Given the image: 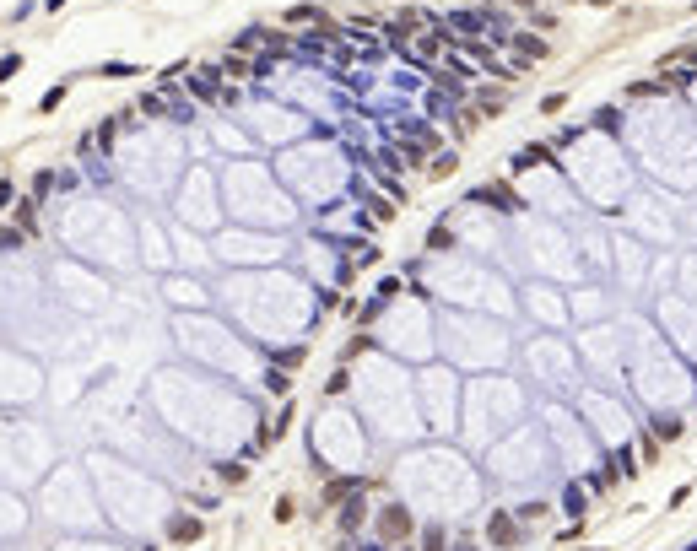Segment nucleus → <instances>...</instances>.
I'll return each mask as SVG.
<instances>
[{
    "label": "nucleus",
    "mask_w": 697,
    "mask_h": 551,
    "mask_svg": "<svg viewBox=\"0 0 697 551\" xmlns=\"http://www.w3.org/2000/svg\"><path fill=\"white\" fill-rule=\"evenodd\" d=\"M513 54H519V65H535V60H546V43L530 38V33H519V38H513Z\"/></svg>",
    "instance_id": "nucleus-2"
},
{
    "label": "nucleus",
    "mask_w": 697,
    "mask_h": 551,
    "mask_svg": "<svg viewBox=\"0 0 697 551\" xmlns=\"http://www.w3.org/2000/svg\"><path fill=\"white\" fill-rule=\"evenodd\" d=\"M427 551H443V530H427Z\"/></svg>",
    "instance_id": "nucleus-8"
},
{
    "label": "nucleus",
    "mask_w": 697,
    "mask_h": 551,
    "mask_svg": "<svg viewBox=\"0 0 697 551\" xmlns=\"http://www.w3.org/2000/svg\"><path fill=\"white\" fill-rule=\"evenodd\" d=\"M195 535H200L195 519H173V541H195Z\"/></svg>",
    "instance_id": "nucleus-6"
},
{
    "label": "nucleus",
    "mask_w": 697,
    "mask_h": 551,
    "mask_svg": "<svg viewBox=\"0 0 697 551\" xmlns=\"http://www.w3.org/2000/svg\"><path fill=\"white\" fill-rule=\"evenodd\" d=\"M379 530H384V541H411V513L406 508H384V519H379Z\"/></svg>",
    "instance_id": "nucleus-1"
},
{
    "label": "nucleus",
    "mask_w": 697,
    "mask_h": 551,
    "mask_svg": "<svg viewBox=\"0 0 697 551\" xmlns=\"http://www.w3.org/2000/svg\"><path fill=\"white\" fill-rule=\"evenodd\" d=\"M287 22H325V11H319V6H292Z\"/></svg>",
    "instance_id": "nucleus-4"
},
{
    "label": "nucleus",
    "mask_w": 697,
    "mask_h": 551,
    "mask_svg": "<svg viewBox=\"0 0 697 551\" xmlns=\"http://www.w3.org/2000/svg\"><path fill=\"white\" fill-rule=\"evenodd\" d=\"M492 541H497V546H513L519 535H513V524H508V519H492Z\"/></svg>",
    "instance_id": "nucleus-5"
},
{
    "label": "nucleus",
    "mask_w": 697,
    "mask_h": 551,
    "mask_svg": "<svg viewBox=\"0 0 697 551\" xmlns=\"http://www.w3.org/2000/svg\"><path fill=\"white\" fill-rule=\"evenodd\" d=\"M60 103H65V87H49V92H43V98H38V108H43V114H54Z\"/></svg>",
    "instance_id": "nucleus-7"
},
{
    "label": "nucleus",
    "mask_w": 697,
    "mask_h": 551,
    "mask_svg": "<svg viewBox=\"0 0 697 551\" xmlns=\"http://www.w3.org/2000/svg\"><path fill=\"white\" fill-rule=\"evenodd\" d=\"M416 22H422V11H400V22L390 27V38H395V43H406L411 33H416Z\"/></svg>",
    "instance_id": "nucleus-3"
}]
</instances>
